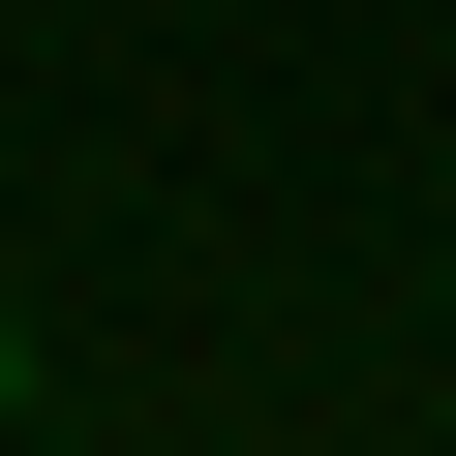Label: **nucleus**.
<instances>
[{"instance_id": "f257e3e1", "label": "nucleus", "mask_w": 456, "mask_h": 456, "mask_svg": "<svg viewBox=\"0 0 456 456\" xmlns=\"http://www.w3.org/2000/svg\"><path fill=\"white\" fill-rule=\"evenodd\" d=\"M0 395H31V305H0Z\"/></svg>"}]
</instances>
